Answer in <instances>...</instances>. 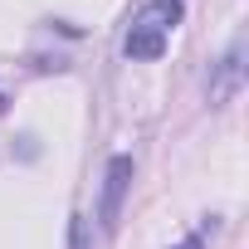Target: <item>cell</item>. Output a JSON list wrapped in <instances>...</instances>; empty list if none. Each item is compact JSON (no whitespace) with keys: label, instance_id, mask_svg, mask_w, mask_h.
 <instances>
[{"label":"cell","instance_id":"1","mask_svg":"<svg viewBox=\"0 0 249 249\" xmlns=\"http://www.w3.org/2000/svg\"><path fill=\"white\" fill-rule=\"evenodd\" d=\"M181 15H186V0H147L142 15H137V20H132V30H127V39H122V54L137 59V64L161 59V54H166L171 30L181 25Z\"/></svg>","mask_w":249,"mask_h":249},{"label":"cell","instance_id":"2","mask_svg":"<svg viewBox=\"0 0 249 249\" xmlns=\"http://www.w3.org/2000/svg\"><path fill=\"white\" fill-rule=\"evenodd\" d=\"M127 186H132V157L117 152V157L107 161V186H103V200H98V225H103L107 234L117 230V215H122V196H127Z\"/></svg>","mask_w":249,"mask_h":249},{"label":"cell","instance_id":"3","mask_svg":"<svg viewBox=\"0 0 249 249\" xmlns=\"http://www.w3.org/2000/svg\"><path fill=\"white\" fill-rule=\"evenodd\" d=\"M244 83V39H234L225 49V59L215 64V78H210V103H230Z\"/></svg>","mask_w":249,"mask_h":249},{"label":"cell","instance_id":"4","mask_svg":"<svg viewBox=\"0 0 249 249\" xmlns=\"http://www.w3.org/2000/svg\"><path fill=\"white\" fill-rule=\"evenodd\" d=\"M69 249H88V225L73 215V225H69Z\"/></svg>","mask_w":249,"mask_h":249},{"label":"cell","instance_id":"5","mask_svg":"<svg viewBox=\"0 0 249 249\" xmlns=\"http://www.w3.org/2000/svg\"><path fill=\"white\" fill-rule=\"evenodd\" d=\"M181 249H200V239H186V244H181Z\"/></svg>","mask_w":249,"mask_h":249}]
</instances>
